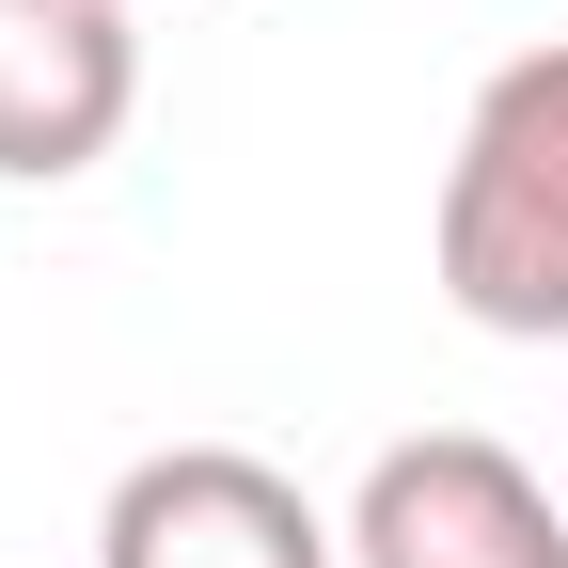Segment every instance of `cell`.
I'll list each match as a JSON object with an SVG mask.
<instances>
[{"label": "cell", "instance_id": "obj_1", "mask_svg": "<svg viewBox=\"0 0 568 568\" xmlns=\"http://www.w3.org/2000/svg\"><path fill=\"white\" fill-rule=\"evenodd\" d=\"M443 301L506 347H568V48H506L458 111L443 205H426Z\"/></svg>", "mask_w": 568, "mask_h": 568}, {"label": "cell", "instance_id": "obj_2", "mask_svg": "<svg viewBox=\"0 0 568 568\" xmlns=\"http://www.w3.org/2000/svg\"><path fill=\"white\" fill-rule=\"evenodd\" d=\"M347 568H568V506L489 426H410L347 489Z\"/></svg>", "mask_w": 568, "mask_h": 568}, {"label": "cell", "instance_id": "obj_3", "mask_svg": "<svg viewBox=\"0 0 568 568\" xmlns=\"http://www.w3.org/2000/svg\"><path fill=\"white\" fill-rule=\"evenodd\" d=\"M95 568H347V521H316L301 474H268L253 443H159L111 474Z\"/></svg>", "mask_w": 568, "mask_h": 568}, {"label": "cell", "instance_id": "obj_4", "mask_svg": "<svg viewBox=\"0 0 568 568\" xmlns=\"http://www.w3.org/2000/svg\"><path fill=\"white\" fill-rule=\"evenodd\" d=\"M142 111V32L126 0H0V174L63 190L95 174Z\"/></svg>", "mask_w": 568, "mask_h": 568}]
</instances>
